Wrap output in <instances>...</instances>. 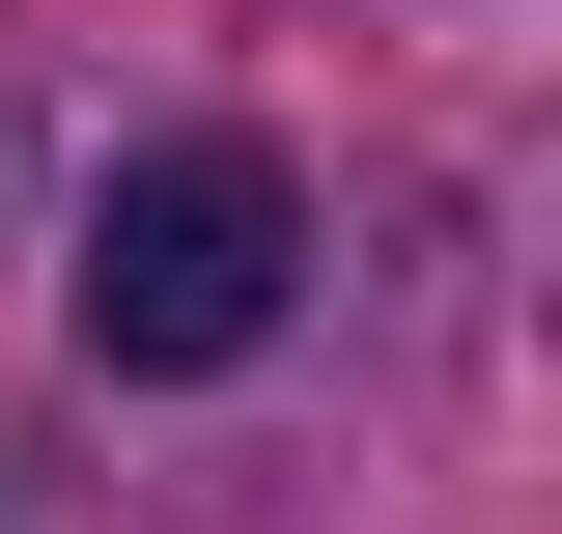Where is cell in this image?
Wrapping results in <instances>:
<instances>
[{"label": "cell", "instance_id": "cell-1", "mask_svg": "<svg viewBox=\"0 0 562 534\" xmlns=\"http://www.w3.org/2000/svg\"><path fill=\"white\" fill-rule=\"evenodd\" d=\"M281 310H310V198H281V141H140L113 198H85V366L198 394V366H254Z\"/></svg>", "mask_w": 562, "mask_h": 534}]
</instances>
